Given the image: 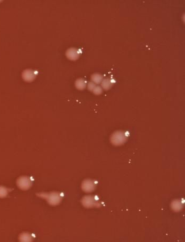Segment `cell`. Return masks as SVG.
Segmentation results:
<instances>
[{
  "instance_id": "6da1fadb",
  "label": "cell",
  "mask_w": 185,
  "mask_h": 242,
  "mask_svg": "<svg viewBox=\"0 0 185 242\" xmlns=\"http://www.w3.org/2000/svg\"><path fill=\"white\" fill-rule=\"evenodd\" d=\"M36 195L46 199L48 204L52 206L59 205L62 200L61 194L58 192H39Z\"/></svg>"
},
{
  "instance_id": "7a4b0ae2",
  "label": "cell",
  "mask_w": 185,
  "mask_h": 242,
  "mask_svg": "<svg viewBox=\"0 0 185 242\" xmlns=\"http://www.w3.org/2000/svg\"><path fill=\"white\" fill-rule=\"evenodd\" d=\"M110 139L113 145L115 146H120L124 144L127 140V137L124 132L117 131L111 135Z\"/></svg>"
},
{
  "instance_id": "3957f363",
  "label": "cell",
  "mask_w": 185,
  "mask_h": 242,
  "mask_svg": "<svg viewBox=\"0 0 185 242\" xmlns=\"http://www.w3.org/2000/svg\"><path fill=\"white\" fill-rule=\"evenodd\" d=\"M16 184L19 188L23 191H26L32 186V182L29 177L21 176L18 178Z\"/></svg>"
},
{
  "instance_id": "277c9868",
  "label": "cell",
  "mask_w": 185,
  "mask_h": 242,
  "mask_svg": "<svg viewBox=\"0 0 185 242\" xmlns=\"http://www.w3.org/2000/svg\"><path fill=\"white\" fill-rule=\"evenodd\" d=\"M22 78L26 82H31L33 81L37 76L36 71L32 69L25 70L22 73Z\"/></svg>"
},
{
  "instance_id": "5b68a950",
  "label": "cell",
  "mask_w": 185,
  "mask_h": 242,
  "mask_svg": "<svg viewBox=\"0 0 185 242\" xmlns=\"http://www.w3.org/2000/svg\"><path fill=\"white\" fill-rule=\"evenodd\" d=\"M82 203L84 206L86 208H92L96 206L97 205L95 198L91 196H85L82 199Z\"/></svg>"
},
{
  "instance_id": "8992f818",
  "label": "cell",
  "mask_w": 185,
  "mask_h": 242,
  "mask_svg": "<svg viewBox=\"0 0 185 242\" xmlns=\"http://www.w3.org/2000/svg\"><path fill=\"white\" fill-rule=\"evenodd\" d=\"M82 188L85 192H92L95 188V184L92 180L86 179L82 183Z\"/></svg>"
},
{
  "instance_id": "52a82bcc",
  "label": "cell",
  "mask_w": 185,
  "mask_h": 242,
  "mask_svg": "<svg viewBox=\"0 0 185 242\" xmlns=\"http://www.w3.org/2000/svg\"><path fill=\"white\" fill-rule=\"evenodd\" d=\"M66 57L70 60L75 61L79 58L80 53L79 50L75 48L68 49L66 52Z\"/></svg>"
},
{
  "instance_id": "ba28073f",
  "label": "cell",
  "mask_w": 185,
  "mask_h": 242,
  "mask_svg": "<svg viewBox=\"0 0 185 242\" xmlns=\"http://www.w3.org/2000/svg\"><path fill=\"white\" fill-rule=\"evenodd\" d=\"M87 85V82L84 79L79 78L75 81V87L79 90H83L85 89Z\"/></svg>"
},
{
  "instance_id": "9c48e42d",
  "label": "cell",
  "mask_w": 185,
  "mask_h": 242,
  "mask_svg": "<svg viewBox=\"0 0 185 242\" xmlns=\"http://www.w3.org/2000/svg\"><path fill=\"white\" fill-rule=\"evenodd\" d=\"M113 83L110 79H104L101 82V87L105 90H108L112 87Z\"/></svg>"
},
{
  "instance_id": "30bf717a",
  "label": "cell",
  "mask_w": 185,
  "mask_h": 242,
  "mask_svg": "<svg viewBox=\"0 0 185 242\" xmlns=\"http://www.w3.org/2000/svg\"><path fill=\"white\" fill-rule=\"evenodd\" d=\"M91 79L92 82L95 84H101L102 81L103 80V76L100 73H94L91 76Z\"/></svg>"
},
{
  "instance_id": "8fae6325",
  "label": "cell",
  "mask_w": 185,
  "mask_h": 242,
  "mask_svg": "<svg viewBox=\"0 0 185 242\" xmlns=\"http://www.w3.org/2000/svg\"><path fill=\"white\" fill-rule=\"evenodd\" d=\"M19 240L21 242H31L32 241V238L29 234L23 233L20 235Z\"/></svg>"
},
{
  "instance_id": "7c38bea8",
  "label": "cell",
  "mask_w": 185,
  "mask_h": 242,
  "mask_svg": "<svg viewBox=\"0 0 185 242\" xmlns=\"http://www.w3.org/2000/svg\"><path fill=\"white\" fill-rule=\"evenodd\" d=\"M171 207L174 211L177 212V211H179L182 210V208H183V205L179 201L176 200V201H173L172 203Z\"/></svg>"
},
{
  "instance_id": "4fadbf2b",
  "label": "cell",
  "mask_w": 185,
  "mask_h": 242,
  "mask_svg": "<svg viewBox=\"0 0 185 242\" xmlns=\"http://www.w3.org/2000/svg\"><path fill=\"white\" fill-rule=\"evenodd\" d=\"M9 189L3 186H0V198L6 197L10 192Z\"/></svg>"
},
{
  "instance_id": "5bb4252c",
  "label": "cell",
  "mask_w": 185,
  "mask_h": 242,
  "mask_svg": "<svg viewBox=\"0 0 185 242\" xmlns=\"http://www.w3.org/2000/svg\"><path fill=\"white\" fill-rule=\"evenodd\" d=\"M92 93L96 95H100L103 93V89L101 87H100L99 85H96V87L92 90Z\"/></svg>"
},
{
  "instance_id": "9a60e30c",
  "label": "cell",
  "mask_w": 185,
  "mask_h": 242,
  "mask_svg": "<svg viewBox=\"0 0 185 242\" xmlns=\"http://www.w3.org/2000/svg\"><path fill=\"white\" fill-rule=\"evenodd\" d=\"M95 87H96V84H94L93 82H89L87 84V88L89 91H92Z\"/></svg>"
}]
</instances>
